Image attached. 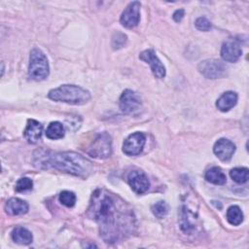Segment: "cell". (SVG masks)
<instances>
[{
	"label": "cell",
	"mask_w": 249,
	"mask_h": 249,
	"mask_svg": "<svg viewBox=\"0 0 249 249\" xmlns=\"http://www.w3.org/2000/svg\"><path fill=\"white\" fill-rule=\"evenodd\" d=\"M184 10L183 9H179V10H176L173 14V19L176 21V22H179L181 21V19L183 18L184 17Z\"/></svg>",
	"instance_id": "obj_27"
},
{
	"label": "cell",
	"mask_w": 249,
	"mask_h": 249,
	"mask_svg": "<svg viewBox=\"0 0 249 249\" xmlns=\"http://www.w3.org/2000/svg\"><path fill=\"white\" fill-rule=\"evenodd\" d=\"M213 152L221 160L228 161L233 156L235 152V146L231 141L221 138L214 144Z\"/></svg>",
	"instance_id": "obj_13"
},
{
	"label": "cell",
	"mask_w": 249,
	"mask_h": 249,
	"mask_svg": "<svg viewBox=\"0 0 249 249\" xmlns=\"http://www.w3.org/2000/svg\"><path fill=\"white\" fill-rule=\"evenodd\" d=\"M12 238L15 242L21 244V245H27L32 242L33 236L32 233L23 227H17L12 231Z\"/></svg>",
	"instance_id": "obj_17"
},
{
	"label": "cell",
	"mask_w": 249,
	"mask_h": 249,
	"mask_svg": "<svg viewBox=\"0 0 249 249\" xmlns=\"http://www.w3.org/2000/svg\"><path fill=\"white\" fill-rule=\"evenodd\" d=\"M88 154L95 159H106L112 154V140L107 132H102L93 140Z\"/></svg>",
	"instance_id": "obj_5"
},
{
	"label": "cell",
	"mask_w": 249,
	"mask_h": 249,
	"mask_svg": "<svg viewBox=\"0 0 249 249\" xmlns=\"http://www.w3.org/2000/svg\"><path fill=\"white\" fill-rule=\"evenodd\" d=\"M43 131V125L36 120L29 119L27 125L23 131V136L27 142L35 144L41 137Z\"/></svg>",
	"instance_id": "obj_14"
},
{
	"label": "cell",
	"mask_w": 249,
	"mask_h": 249,
	"mask_svg": "<svg viewBox=\"0 0 249 249\" xmlns=\"http://www.w3.org/2000/svg\"><path fill=\"white\" fill-rule=\"evenodd\" d=\"M87 214L98 224L100 236L107 243L128 236L135 228L132 209L122 198L104 189H96L92 193Z\"/></svg>",
	"instance_id": "obj_1"
},
{
	"label": "cell",
	"mask_w": 249,
	"mask_h": 249,
	"mask_svg": "<svg viewBox=\"0 0 249 249\" xmlns=\"http://www.w3.org/2000/svg\"><path fill=\"white\" fill-rule=\"evenodd\" d=\"M241 44L237 39L227 40L221 48V56L227 62H235L241 55Z\"/></svg>",
	"instance_id": "obj_10"
},
{
	"label": "cell",
	"mask_w": 249,
	"mask_h": 249,
	"mask_svg": "<svg viewBox=\"0 0 249 249\" xmlns=\"http://www.w3.org/2000/svg\"><path fill=\"white\" fill-rule=\"evenodd\" d=\"M141 105L140 97L131 89H125L120 97V108L125 114L132 113L139 109Z\"/></svg>",
	"instance_id": "obj_11"
},
{
	"label": "cell",
	"mask_w": 249,
	"mask_h": 249,
	"mask_svg": "<svg viewBox=\"0 0 249 249\" xmlns=\"http://www.w3.org/2000/svg\"><path fill=\"white\" fill-rule=\"evenodd\" d=\"M5 209L10 215H22L28 211V204L26 201L20 198L12 197L6 202Z\"/></svg>",
	"instance_id": "obj_15"
},
{
	"label": "cell",
	"mask_w": 249,
	"mask_h": 249,
	"mask_svg": "<svg viewBox=\"0 0 249 249\" xmlns=\"http://www.w3.org/2000/svg\"><path fill=\"white\" fill-rule=\"evenodd\" d=\"M152 212L157 218L162 219L168 213V205L165 201L160 200L152 206Z\"/></svg>",
	"instance_id": "obj_22"
},
{
	"label": "cell",
	"mask_w": 249,
	"mask_h": 249,
	"mask_svg": "<svg viewBox=\"0 0 249 249\" xmlns=\"http://www.w3.org/2000/svg\"><path fill=\"white\" fill-rule=\"evenodd\" d=\"M50 68L48 58L38 48L32 49L29 56L28 75L35 81H41L49 76Z\"/></svg>",
	"instance_id": "obj_4"
},
{
	"label": "cell",
	"mask_w": 249,
	"mask_h": 249,
	"mask_svg": "<svg viewBox=\"0 0 249 249\" xmlns=\"http://www.w3.org/2000/svg\"><path fill=\"white\" fill-rule=\"evenodd\" d=\"M48 97L53 101L64 102L71 105H84L90 99L89 90L75 85H62L51 89Z\"/></svg>",
	"instance_id": "obj_3"
},
{
	"label": "cell",
	"mask_w": 249,
	"mask_h": 249,
	"mask_svg": "<svg viewBox=\"0 0 249 249\" xmlns=\"http://www.w3.org/2000/svg\"><path fill=\"white\" fill-rule=\"evenodd\" d=\"M127 181L133 192L138 195L144 194L150 188V182L147 175L140 170H133L128 174Z\"/></svg>",
	"instance_id": "obj_12"
},
{
	"label": "cell",
	"mask_w": 249,
	"mask_h": 249,
	"mask_svg": "<svg viewBox=\"0 0 249 249\" xmlns=\"http://www.w3.org/2000/svg\"><path fill=\"white\" fill-rule=\"evenodd\" d=\"M33 164L39 169H56L78 177L86 178L92 171L91 162L74 152H59L40 149L34 152Z\"/></svg>",
	"instance_id": "obj_2"
},
{
	"label": "cell",
	"mask_w": 249,
	"mask_h": 249,
	"mask_svg": "<svg viewBox=\"0 0 249 249\" xmlns=\"http://www.w3.org/2000/svg\"><path fill=\"white\" fill-rule=\"evenodd\" d=\"M195 24H196V27L201 31H208L211 28L210 21L204 17H200V18H196Z\"/></svg>",
	"instance_id": "obj_26"
},
{
	"label": "cell",
	"mask_w": 249,
	"mask_h": 249,
	"mask_svg": "<svg viewBox=\"0 0 249 249\" xmlns=\"http://www.w3.org/2000/svg\"><path fill=\"white\" fill-rule=\"evenodd\" d=\"M140 7L141 4L138 1L130 2L122 13L120 22L126 28L135 27L140 19Z\"/></svg>",
	"instance_id": "obj_7"
},
{
	"label": "cell",
	"mask_w": 249,
	"mask_h": 249,
	"mask_svg": "<svg viewBox=\"0 0 249 249\" xmlns=\"http://www.w3.org/2000/svg\"><path fill=\"white\" fill-rule=\"evenodd\" d=\"M227 220L232 226H238L243 221V213L237 205H232L227 210Z\"/></svg>",
	"instance_id": "obj_20"
},
{
	"label": "cell",
	"mask_w": 249,
	"mask_h": 249,
	"mask_svg": "<svg viewBox=\"0 0 249 249\" xmlns=\"http://www.w3.org/2000/svg\"><path fill=\"white\" fill-rule=\"evenodd\" d=\"M237 102V94L233 91L224 92L217 100L216 106L222 112H227L231 109Z\"/></svg>",
	"instance_id": "obj_16"
},
{
	"label": "cell",
	"mask_w": 249,
	"mask_h": 249,
	"mask_svg": "<svg viewBox=\"0 0 249 249\" xmlns=\"http://www.w3.org/2000/svg\"><path fill=\"white\" fill-rule=\"evenodd\" d=\"M204 177L208 182L215 184V185H224L227 181L226 174L222 171L221 168L216 167V166L209 168L205 172Z\"/></svg>",
	"instance_id": "obj_18"
},
{
	"label": "cell",
	"mask_w": 249,
	"mask_h": 249,
	"mask_svg": "<svg viewBox=\"0 0 249 249\" xmlns=\"http://www.w3.org/2000/svg\"><path fill=\"white\" fill-rule=\"evenodd\" d=\"M139 58L146 63L150 64L151 70L154 74V76L158 79H162L165 76V67L161 63V61L157 56L154 50L149 49L146 51H143L139 54Z\"/></svg>",
	"instance_id": "obj_9"
},
{
	"label": "cell",
	"mask_w": 249,
	"mask_h": 249,
	"mask_svg": "<svg viewBox=\"0 0 249 249\" xmlns=\"http://www.w3.org/2000/svg\"><path fill=\"white\" fill-rule=\"evenodd\" d=\"M126 42V36L124 33L117 32L112 37V47L114 50L122 48Z\"/></svg>",
	"instance_id": "obj_25"
},
{
	"label": "cell",
	"mask_w": 249,
	"mask_h": 249,
	"mask_svg": "<svg viewBox=\"0 0 249 249\" xmlns=\"http://www.w3.org/2000/svg\"><path fill=\"white\" fill-rule=\"evenodd\" d=\"M46 136L53 140L62 138L64 136L63 124L59 122H52L46 129Z\"/></svg>",
	"instance_id": "obj_19"
},
{
	"label": "cell",
	"mask_w": 249,
	"mask_h": 249,
	"mask_svg": "<svg viewBox=\"0 0 249 249\" xmlns=\"http://www.w3.org/2000/svg\"><path fill=\"white\" fill-rule=\"evenodd\" d=\"M146 137L142 132H134L126 137L123 144V152L127 156H136L141 153Z\"/></svg>",
	"instance_id": "obj_8"
},
{
	"label": "cell",
	"mask_w": 249,
	"mask_h": 249,
	"mask_svg": "<svg viewBox=\"0 0 249 249\" xmlns=\"http://www.w3.org/2000/svg\"><path fill=\"white\" fill-rule=\"evenodd\" d=\"M248 173L249 171L246 167H235L230 171V176L234 182L243 184L248 180Z\"/></svg>",
	"instance_id": "obj_21"
},
{
	"label": "cell",
	"mask_w": 249,
	"mask_h": 249,
	"mask_svg": "<svg viewBox=\"0 0 249 249\" xmlns=\"http://www.w3.org/2000/svg\"><path fill=\"white\" fill-rule=\"evenodd\" d=\"M197 68L199 73L207 79H218L227 74L225 63L218 59H205L199 62Z\"/></svg>",
	"instance_id": "obj_6"
},
{
	"label": "cell",
	"mask_w": 249,
	"mask_h": 249,
	"mask_svg": "<svg viewBox=\"0 0 249 249\" xmlns=\"http://www.w3.org/2000/svg\"><path fill=\"white\" fill-rule=\"evenodd\" d=\"M59 201L66 207H73L76 202V196L73 192L63 191L59 195Z\"/></svg>",
	"instance_id": "obj_23"
},
{
	"label": "cell",
	"mask_w": 249,
	"mask_h": 249,
	"mask_svg": "<svg viewBox=\"0 0 249 249\" xmlns=\"http://www.w3.org/2000/svg\"><path fill=\"white\" fill-rule=\"evenodd\" d=\"M32 186H33V182L31 179H29L27 177H22L18 180V182L16 184V191L17 192L28 191V190L32 189Z\"/></svg>",
	"instance_id": "obj_24"
}]
</instances>
